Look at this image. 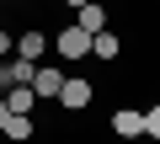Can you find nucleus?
<instances>
[{
  "mask_svg": "<svg viewBox=\"0 0 160 144\" xmlns=\"http://www.w3.org/2000/svg\"><path fill=\"white\" fill-rule=\"evenodd\" d=\"M75 27H86V32H102V27H107V11L96 6V0H86V6L75 11Z\"/></svg>",
  "mask_w": 160,
  "mask_h": 144,
  "instance_id": "9",
  "label": "nucleus"
},
{
  "mask_svg": "<svg viewBox=\"0 0 160 144\" xmlns=\"http://www.w3.org/2000/svg\"><path fill=\"white\" fill-rule=\"evenodd\" d=\"M0 11H6V6H0Z\"/></svg>",
  "mask_w": 160,
  "mask_h": 144,
  "instance_id": "17",
  "label": "nucleus"
},
{
  "mask_svg": "<svg viewBox=\"0 0 160 144\" xmlns=\"http://www.w3.org/2000/svg\"><path fill=\"white\" fill-rule=\"evenodd\" d=\"M32 69H38V64H32V59H22V53H16V59H11V64H6V86H32Z\"/></svg>",
  "mask_w": 160,
  "mask_h": 144,
  "instance_id": "10",
  "label": "nucleus"
},
{
  "mask_svg": "<svg viewBox=\"0 0 160 144\" xmlns=\"http://www.w3.org/2000/svg\"><path fill=\"white\" fill-rule=\"evenodd\" d=\"M91 96H96V86H91L86 75H64V86H59V96H53V102H59L64 112H86V107H91Z\"/></svg>",
  "mask_w": 160,
  "mask_h": 144,
  "instance_id": "1",
  "label": "nucleus"
},
{
  "mask_svg": "<svg viewBox=\"0 0 160 144\" xmlns=\"http://www.w3.org/2000/svg\"><path fill=\"white\" fill-rule=\"evenodd\" d=\"M16 53H22V59H32V64H43V53H48V32L27 27V32L16 37Z\"/></svg>",
  "mask_w": 160,
  "mask_h": 144,
  "instance_id": "5",
  "label": "nucleus"
},
{
  "mask_svg": "<svg viewBox=\"0 0 160 144\" xmlns=\"http://www.w3.org/2000/svg\"><path fill=\"white\" fill-rule=\"evenodd\" d=\"M59 86H64V75H59L53 64H38V69H32V91H38V102H53Z\"/></svg>",
  "mask_w": 160,
  "mask_h": 144,
  "instance_id": "3",
  "label": "nucleus"
},
{
  "mask_svg": "<svg viewBox=\"0 0 160 144\" xmlns=\"http://www.w3.org/2000/svg\"><path fill=\"white\" fill-rule=\"evenodd\" d=\"M144 139H160V102L144 112Z\"/></svg>",
  "mask_w": 160,
  "mask_h": 144,
  "instance_id": "11",
  "label": "nucleus"
},
{
  "mask_svg": "<svg viewBox=\"0 0 160 144\" xmlns=\"http://www.w3.org/2000/svg\"><path fill=\"white\" fill-rule=\"evenodd\" d=\"M118 53H123L118 32H107V27H102V32H91V59H118Z\"/></svg>",
  "mask_w": 160,
  "mask_h": 144,
  "instance_id": "8",
  "label": "nucleus"
},
{
  "mask_svg": "<svg viewBox=\"0 0 160 144\" xmlns=\"http://www.w3.org/2000/svg\"><path fill=\"white\" fill-rule=\"evenodd\" d=\"M0 91H6V64H0Z\"/></svg>",
  "mask_w": 160,
  "mask_h": 144,
  "instance_id": "15",
  "label": "nucleus"
},
{
  "mask_svg": "<svg viewBox=\"0 0 160 144\" xmlns=\"http://www.w3.org/2000/svg\"><path fill=\"white\" fill-rule=\"evenodd\" d=\"M112 133H118V139H139V133H144V112H139V107H118V112H112Z\"/></svg>",
  "mask_w": 160,
  "mask_h": 144,
  "instance_id": "4",
  "label": "nucleus"
},
{
  "mask_svg": "<svg viewBox=\"0 0 160 144\" xmlns=\"http://www.w3.org/2000/svg\"><path fill=\"white\" fill-rule=\"evenodd\" d=\"M0 133H6L11 144H32V133H38V128H32V112H11Z\"/></svg>",
  "mask_w": 160,
  "mask_h": 144,
  "instance_id": "6",
  "label": "nucleus"
},
{
  "mask_svg": "<svg viewBox=\"0 0 160 144\" xmlns=\"http://www.w3.org/2000/svg\"><path fill=\"white\" fill-rule=\"evenodd\" d=\"M0 6H11V0H0Z\"/></svg>",
  "mask_w": 160,
  "mask_h": 144,
  "instance_id": "16",
  "label": "nucleus"
},
{
  "mask_svg": "<svg viewBox=\"0 0 160 144\" xmlns=\"http://www.w3.org/2000/svg\"><path fill=\"white\" fill-rule=\"evenodd\" d=\"M64 6H69V11H80V6H86V0H64Z\"/></svg>",
  "mask_w": 160,
  "mask_h": 144,
  "instance_id": "14",
  "label": "nucleus"
},
{
  "mask_svg": "<svg viewBox=\"0 0 160 144\" xmlns=\"http://www.w3.org/2000/svg\"><path fill=\"white\" fill-rule=\"evenodd\" d=\"M11 53V32H0V59H6Z\"/></svg>",
  "mask_w": 160,
  "mask_h": 144,
  "instance_id": "12",
  "label": "nucleus"
},
{
  "mask_svg": "<svg viewBox=\"0 0 160 144\" xmlns=\"http://www.w3.org/2000/svg\"><path fill=\"white\" fill-rule=\"evenodd\" d=\"M6 117H11V107H6V96H0V128H6Z\"/></svg>",
  "mask_w": 160,
  "mask_h": 144,
  "instance_id": "13",
  "label": "nucleus"
},
{
  "mask_svg": "<svg viewBox=\"0 0 160 144\" xmlns=\"http://www.w3.org/2000/svg\"><path fill=\"white\" fill-rule=\"evenodd\" d=\"M53 53H59V59H91V32L75 27V22L59 27V32H53Z\"/></svg>",
  "mask_w": 160,
  "mask_h": 144,
  "instance_id": "2",
  "label": "nucleus"
},
{
  "mask_svg": "<svg viewBox=\"0 0 160 144\" xmlns=\"http://www.w3.org/2000/svg\"><path fill=\"white\" fill-rule=\"evenodd\" d=\"M0 96H6L11 112H32V107H38V91H32V86H6Z\"/></svg>",
  "mask_w": 160,
  "mask_h": 144,
  "instance_id": "7",
  "label": "nucleus"
}]
</instances>
